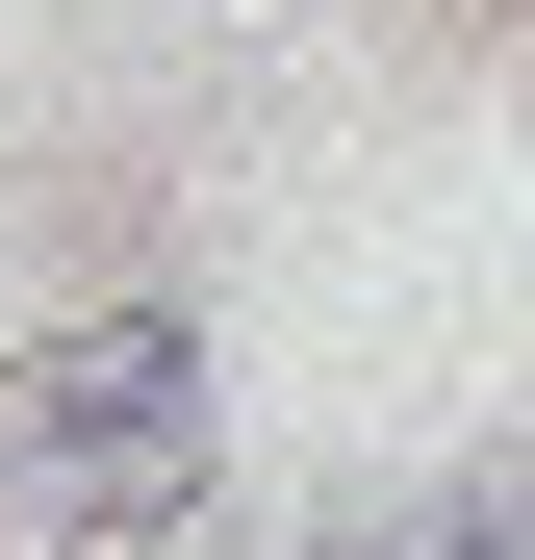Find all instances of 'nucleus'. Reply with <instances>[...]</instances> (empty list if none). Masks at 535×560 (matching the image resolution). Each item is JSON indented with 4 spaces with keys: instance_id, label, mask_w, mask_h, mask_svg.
Here are the masks:
<instances>
[{
    "instance_id": "1",
    "label": "nucleus",
    "mask_w": 535,
    "mask_h": 560,
    "mask_svg": "<svg viewBox=\"0 0 535 560\" xmlns=\"http://www.w3.org/2000/svg\"><path fill=\"white\" fill-rule=\"evenodd\" d=\"M230 485V383H205V306L128 280V306H51L0 357V510L26 535H178Z\"/></svg>"
},
{
    "instance_id": "3",
    "label": "nucleus",
    "mask_w": 535,
    "mask_h": 560,
    "mask_svg": "<svg viewBox=\"0 0 535 560\" xmlns=\"http://www.w3.org/2000/svg\"><path fill=\"white\" fill-rule=\"evenodd\" d=\"M306 560H433V510H357V535H306Z\"/></svg>"
},
{
    "instance_id": "2",
    "label": "nucleus",
    "mask_w": 535,
    "mask_h": 560,
    "mask_svg": "<svg viewBox=\"0 0 535 560\" xmlns=\"http://www.w3.org/2000/svg\"><path fill=\"white\" fill-rule=\"evenodd\" d=\"M433 560H535V433H510V458H460V485H433Z\"/></svg>"
}]
</instances>
